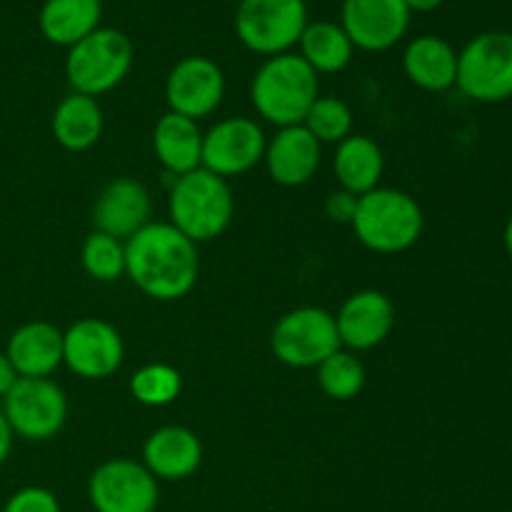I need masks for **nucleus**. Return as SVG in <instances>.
Wrapping results in <instances>:
<instances>
[{
    "label": "nucleus",
    "instance_id": "obj_1",
    "mask_svg": "<svg viewBox=\"0 0 512 512\" xmlns=\"http://www.w3.org/2000/svg\"><path fill=\"white\" fill-rule=\"evenodd\" d=\"M125 273L148 298L180 300L198 283V248L170 223H148L125 243Z\"/></svg>",
    "mask_w": 512,
    "mask_h": 512
},
{
    "label": "nucleus",
    "instance_id": "obj_2",
    "mask_svg": "<svg viewBox=\"0 0 512 512\" xmlns=\"http://www.w3.org/2000/svg\"><path fill=\"white\" fill-rule=\"evenodd\" d=\"M170 225L188 240L208 243L220 238L233 220L235 200L228 180L198 168L175 178L168 198Z\"/></svg>",
    "mask_w": 512,
    "mask_h": 512
},
{
    "label": "nucleus",
    "instance_id": "obj_3",
    "mask_svg": "<svg viewBox=\"0 0 512 512\" xmlns=\"http://www.w3.org/2000/svg\"><path fill=\"white\" fill-rule=\"evenodd\" d=\"M250 98L268 123L280 128L303 125L310 105L318 100V73L300 55H273L255 73Z\"/></svg>",
    "mask_w": 512,
    "mask_h": 512
},
{
    "label": "nucleus",
    "instance_id": "obj_4",
    "mask_svg": "<svg viewBox=\"0 0 512 512\" xmlns=\"http://www.w3.org/2000/svg\"><path fill=\"white\" fill-rule=\"evenodd\" d=\"M350 225L365 248L380 255H395L418 243L425 215L413 195L393 188H375L360 195Z\"/></svg>",
    "mask_w": 512,
    "mask_h": 512
},
{
    "label": "nucleus",
    "instance_id": "obj_5",
    "mask_svg": "<svg viewBox=\"0 0 512 512\" xmlns=\"http://www.w3.org/2000/svg\"><path fill=\"white\" fill-rule=\"evenodd\" d=\"M133 65V43L115 28H98L68 48L65 78L73 93L98 95L108 93L125 80Z\"/></svg>",
    "mask_w": 512,
    "mask_h": 512
},
{
    "label": "nucleus",
    "instance_id": "obj_6",
    "mask_svg": "<svg viewBox=\"0 0 512 512\" xmlns=\"http://www.w3.org/2000/svg\"><path fill=\"white\" fill-rule=\"evenodd\" d=\"M455 85L478 103H503L512 98V33L488 30L458 53Z\"/></svg>",
    "mask_w": 512,
    "mask_h": 512
},
{
    "label": "nucleus",
    "instance_id": "obj_7",
    "mask_svg": "<svg viewBox=\"0 0 512 512\" xmlns=\"http://www.w3.org/2000/svg\"><path fill=\"white\" fill-rule=\"evenodd\" d=\"M308 23L305 0H240L235 10L240 43L268 58L290 53Z\"/></svg>",
    "mask_w": 512,
    "mask_h": 512
},
{
    "label": "nucleus",
    "instance_id": "obj_8",
    "mask_svg": "<svg viewBox=\"0 0 512 512\" xmlns=\"http://www.w3.org/2000/svg\"><path fill=\"white\" fill-rule=\"evenodd\" d=\"M270 348L283 365L305 370L318 368L343 345H340L338 328H335V315L323 308L305 305V308L290 310L275 323Z\"/></svg>",
    "mask_w": 512,
    "mask_h": 512
},
{
    "label": "nucleus",
    "instance_id": "obj_9",
    "mask_svg": "<svg viewBox=\"0 0 512 512\" xmlns=\"http://www.w3.org/2000/svg\"><path fill=\"white\" fill-rule=\"evenodd\" d=\"M0 408L13 435L33 443L55 438L68 420V398L48 378H18Z\"/></svg>",
    "mask_w": 512,
    "mask_h": 512
},
{
    "label": "nucleus",
    "instance_id": "obj_10",
    "mask_svg": "<svg viewBox=\"0 0 512 512\" xmlns=\"http://www.w3.org/2000/svg\"><path fill=\"white\" fill-rule=\"evenodd\" d=\"M88 498L95 512H155L160 490L143 463L115 458L90 475Z\"/></svg>",
    "mask_w": 512,
    "mask_h": 512
},
{
    "label": "nucleus",
    "instance_id": "obj_11",
    "mask_svg": "<svg viewBox=\"0 0 512 512\" xmlns=\"http://www.w3.org/2000/svg\"><path fill=\"white\" fill-rule=\"evenodd\" d=\"M125 343L118 330L98 318H83L63 333V363L83 380H105L118 373Z\"/></svg>",
    "mask_w": 512,
    "mask_h": 512
},
{
    "label": "nucleus",
    "instance_id": "obj_12",
    "mask_svg": "<svg viewBox=\"0 0 512 512\" xmlns=\"http://www.w3.org/2000/svg\"><path fill=\"white\" fill-rule=\"evenodd\" d=\"M263 128L250 118H228L215 123L203 135V160L200 168L220 175V178H235L248 173L250 168L263 160L265 155Z\"/></svg>",
    "mask_w": 512,
    "mask_h": 512
},
{
    "label": "nucleus",
    "instance_id": "obj_13",
    "mask_svg": "<svg viewBox=\"0 0 512 512\" xmlns=\"http://www.w3.org/2000/svg\"><path fill=\"white\" fill-rule=\"evenodd\" d=\"M225 95V75L215 60L205 55H188L178 60L165 80V100L170 113L190 120L208 118L218 110Z\"/></svg>",
    "mask_w": 512,
    "mask_h": 512
},
{
    "label": "nucleus",
    "instance_id": "obj_14",
    "mask_svg": "<svg viewBox=\"0 0 512 512\" xmlns=\"http://www.w3.org/2000/svg\"><path fill=\"white\" fill-rule=\"evenodd\" d=\"M410 15L405 0H343L340 25L355 48L380 53L403 40Z\"/></svg>",
    "mask_w": 512,
    "mask_h": 512
},
{
    "label": "nucleus",
    "instance_id": "obj_15",
    "mask_svg": "<svg viewBox=\"0 0 512 512\" xmlns=\"http://www.w3.org/2000/svg\"><path fill=\"white\" fill-rule=\"evenodd\" d=\"M340 345L348 350H373L388 340L395 328V305L380 290H360L350 295L335 315Z\"/></svg>",
    "mask_w": 512,
    "mask_h": 512
},
{
    "label": "nucleus",
    "instance_id": "obj_16",
    "mask_svg": "<svg viewBox=\"0 0 512 512\" xmlns=\"http://www.w3.org/2000/svg\"><path fill=\"white\" fill-rule=\"evenodd\" d=\"M150 193L133 178H115L100 190L93 208L95 230L113 238H133L150 223Z\"/></svg>",
    "mask_w": 512,
    "mask_h": 512
},
{
    "label": "nucleus",
    "instance_id": "obj_17",
    "mask_svg": "<svg viewBox=\"0 0 512 512\" xmlns=\"http://www.w3.org/2000/svg\"><path fill=\"white\" fill-rule=\"evenodd\" d=\"M203 463V443L193 430L183 425H165L155 430L143 445V465L155 480H178L198 473Z\"/></svg>",
    "mask_w": 512,
    "mask_h": 512
},
{
    "label": "nucleus",
    "instance_id": "obj_18",
    "mask_svg": "<svg viewBox=\"0 0 512 512\" xmlns=\"http://www.w3.org/2000/svg\"><path fill=\"white\" fill-rule=\"evenodd\" d=\"M263 160L275 183L283 188H300L318 173L320 143L305 130V125H290L280 128V133L265 145Z\"/></svg>",
    "mask_w": 512,
    "mask_h": 512
},
{
    "label": "nucleus",
    "instance_id": "obj_19",
    "mask_svg": "<svg viewBox=\"0 0 512 512\" xmlns=\"http://www.w3.org/2000/svg\"><path fill=\"white\" fill-rule=\"evenodd\" d=\"M5 355L20 378H48L63 365V333L45 320L25 323L10 335Z\"/></svg>",
    "mask_w": 512,
    "mask_h": 512
},
{
    "label": "nucleus",
    "instance_id": "obj_20",
    "mask_svg": "<svg viewBox=\"0 0 512 512\" xmlns=\"http://www.w3.org/2000/svg\"><path fill=\"white\" fill-rule=\"evenodd\" d=\"M403 70L408 80L428 93L453 88L458 78V53L438 35H420L410 40L403 53Z\"/></svg>",
    "mask_w": 512,
    "mask_h": 512
},
{
    "label": "nucleus",
    "instance_id": "obj_21",
    "mask_svg": "<svg viewBox=\"0 0 512 512\" xmlns=\"http://www.w3.org/2000/svg\"><path fill=\"white\" fill-rule=\"evenodd\" d=\"M153 148L165 173L180 178V175L193 173V170L200 168V160H203V133H200L195 120L178 113H165L155 123Z\"/></svg>",
    "mask_w": 512,
    "mask_h": 512
},
{
    "label": "nucleus",
    "instance_id": "obj_22",
    "mask_svg": "<svg viewBox=\"0 0 512 512\" xmlns=\"http://www.w3.org/2000/svg\"><path fill=\"white\" fill-rule=\"evenodd\" d=\"M100 18V0H45L38 15V28L48 43L73 48L100 28Z\"/></svg>",
    "mask_w": 512,
    "mask_h": 512
},
{
    "label": "nucleus",
    "instance_id": "obj_23",
    "mask_svg": "<svg viewBox=\"0 0 512 512\" xmlns=\"http://www.w3.org/2000/svg\"><path fill=\"white\" fill-rule=\"evenodd\" d=\"M335 178L340 190H348L355 198L380 188V178L385 170L383 150L368 135H350L335 150Z\"/></svg>",
    "mask_w": 512,
    "mask_h": 512
},
{
    "label": "nucleus",
    "instance_id": "obj_24",
    "mask_svg": "<svg viewBox=\"0 0 512 512\" xmlns=\"http://www.w3.org/2000/svg\"><path fill=\"white\" fill-rule=\"evenodd\" d=\"M103 108L90 95L70 93L58 103L53 113V135L60 148L83 153L93 148L103 135Z\"/></svg>",
    "mask_w": 512,
    "mask_h": 512
},
{
    "label": "nucleus",
    "instance_id": "obj_25",
    "mask_svg": "<svg viewBox=\"0 0 512 512\" xmlns=\"http://www.w3.org/2000/svg\"><path fill=\"white\" fill-rule=\"evenodd\" d=\"M298 45V55L315 73H340L353 60L355 50L343 25L330 23V20H315L305 25Z\"/></svg>",
    "mask_w": 512,
    "mask_h": 512
},
{
    "label": "nucleus",
    "instance_id": "obj_26",
    "mask_svg": "<svg viewBox=\"0 0 512 512\" xmlns=\"http://www.w3.org/2000/svg\"><path fill=\"white\" fill-rule=\"evenodd\" d=\"M365 378H368L365 365L348 350H338L318 365L320 390L338 403L358 398L365 388Z\"/></svg>",
    "mask_w": 512,
    "mask_h": 512
},
{
    "label": "nucleus",
    "instance_id": "obj_27",
    "mask_svg": "<svg viewBox=\"0 0 512 512\" xmlns=\"http://www.w3.org/2000/svg\"><path fill=\"white\" fill-rule=\"evenodd\" d=\"M180 390H183V378L173 365L165 363L143 365L130 380L133 398L148 408H165L173 400H178Z\"/></svg>",
    "mask_w": 512,
    "mask_h": 512
},
{
    "label": "nucleus",
    "instance_id": "obj_28",
    "mask_svg": "<svg viewBox=\"0 0 512 512\" xmlns=\"http://www.w3.org/2000/svg\"><path fill=\"white\" fill-rule=\"evenodd\" d=\"M305 130L323 143H343L345 138L353 135V113H350L348 103L340 98H320L310 105L308 115L303 120Z\"/></svg>",
    "mask_w": 512,
    "mask_h": 512
},
{
    "label": "nucleus",
    "instance_id": "obj_29",
    "mask_svg": "<svg viewBox=\"0 0 512 512\" xmlns=\"http://www.w3.org/2000/svg\"><path fill=\"white\" fill-rule=\"evenodd\" d=\"M80 260L90 278L100 280V283H113L125 273V245L113 235L95 230L85 238Z\"/></svg>",
    "mask_w": 512,
    "mask_h": 512
},
{
    "label": "nucleus",
    "instance_id": "obj_30",
    "mask_svg": "<svg viewBox=\"0 0 512 512\" xmlns=\"http://www.w3.org/2000/svg\"><path fill=\"white\" fill-rule=\"evenodd\" d=\"M3 512H63L60 510L58 498L55 493H50L48 488H20L18 493H13L5 503Z\"/></svg>",
    "mask_w": 512,
    "mask_h": 512
},
{
    "label": "nucleus",
    "instance_id": "obj_31",
    "mask_svg": "<svg viewBox=\"0 0 512 512\" xmlns=\"http://www.w3.org/2000/svg\"><path fill=\"white\" fill-rule=\"evenodd\" d=\"M325 215H328L333 223H353L355 208H358V198L348 190H338V193H330L325 198Z\"/></svg>",
    "mask_w": 512,
    "mask_h": 512
},
{
    "label": "nucleus",
    "instance_id": "obj_32",
    "mask_svg": "<svg viewBox=\"0 0 512 512\" xmlns=\"http://www.w3.org/2000/svg\"><path fill=\"white\" fill-rule=\"evenodd\" d=\"M20 375L15 373L13 363L8 360V355L0 353V398H5V395L10 393V388H13L15 383H18Z\"/></svg>",
    "mask_w": 512,
    "mask_h": 512
},
{
    "label": "nucleus",
    "instance_id": "obj_33",
    "mask_svg": "<svg viewBox=\"0 0 512 512\" xmlns=\"http://www.w3.org/2000/svg\"><path fill=\"white\" fill-rule=\"evenodd\" d=\"M13 430H10L8 420H5L3 408H0V465L10 458V450H13Z\"/></svg>",
    "mask_w": 512,
    "mask_h": 512
},
{
    "label": "nucleus",
    "instance_id": "obj_34",
    "mask_svg": "<svg viewBox=\"0 0 512 512\" xmlns=\"http://www.w3.org/2000/svg\"><path fill=\"white\" fill-rule=\"evenodd\" d=\"M445 0H405V5L410 8V13H430V10L440 8Z\"/></svg>",
    "mask_w": 512,
    "mask_h": 512
},
{
    "label": "nucleus",
    "instance_id": "obj_35",
    "mask_svg": "<svg viewBox=\"0 0 512 512\" xmlns=\"http://www.w3.org/2000/svg\"><path fill=\"white\" fill-rule=\"evenodd\" d=\"M503 240H505V250H508V255H510V258H512V215H510L508 225H505Z\"/></svg>",
    "mask_w": 512,
    "mask_h": 512
}]
</instances>
